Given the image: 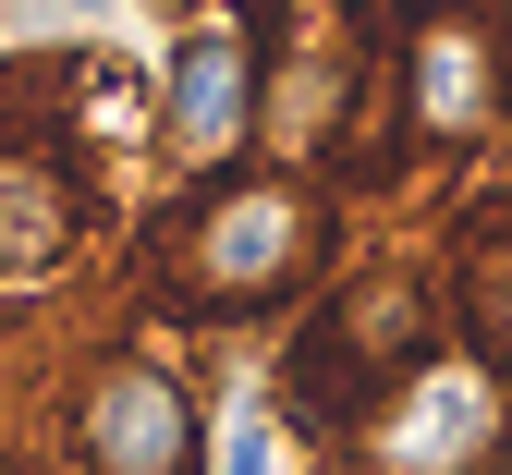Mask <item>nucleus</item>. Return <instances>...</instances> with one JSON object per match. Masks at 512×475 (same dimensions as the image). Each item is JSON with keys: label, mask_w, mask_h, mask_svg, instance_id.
I'll list each match as a JSON object with an SVG mask.
<instances>
[{"label": "nucleus", "mask_w": 512, "mask_h": 475, "mask_svg": "<svg viewBox=\"0 0 512 475\" xmlns=\"http://www.w3.org/2000/svg\"><path fill=\"white\" fill-rule=\"evenodd\" d=\"M317 268V195L293 171H232L159 220V293L183 317H256Z\"/></svg>", "instance_id": "obj_1"}, {"label": "nucleus", "mask_w": 512, "mask_h": 475, "mask_svg": "<svg viewBox=\"0 0 512 475\" xmlns=\"http://www.w3.org/2000/svg\"><path fill=\"white\" fill-rule=\"evenodd\" d=\"M500 451V378L464 354V366H439L415 354L391 390H378V415H366V463L378 475H476Z\"/></svg>", "instance_id": "obj_2"}, {"label": "nucleus", "mask_w": 512, "mask_h": 475, "mask_svg": "<svg viewBox=\"0 0 512 475\" xmlns=\"http://www.w3.org/2000/svg\"><path fill=\"white\" fill-rule=\"evenodd\" d=\"M74 451H86V475H196L208 427L159 354H98L74 390Z\"/></svg>", "instance_id": "obj_3"}, {"label": "nucleus", "mask_w": 512, "mask_h": 475, "mask_svg": "<svg viewBox=\"0 0 512 475\" xmlns=\"http://www.w3.org/2000/svg\"><path fill=\"white\" fill-rule=\"evenodd\" d=\"M500 110H512L500 25L488 13H427L403 37V122L427 134V147H476V134H500Z\"/></svg>", "instance_id": "obj_4"}, {"label": "nucleus", "mask_w": 512, "mask_h": 475, "mask_svg": "<svg viewBox=\"0 0 512 475\" xmlns=\"http://www.w3.org/2000/svg\"><path fill=\"white\" fill-rule=\"evenodd\" d=\"M427 354V293L403 281V268H378V281H354L330 317L305 329V390L317 402H366L378 378H403Z\"/></svg>", "instance_id": "obj_5"}, {"label": "nucleus", "mask_w": 512, "mask_h": 475, "mask_svg": "<svg viewBox=\"0 0 512 475\" xmlns=\"http://www.w3.org/2000/svg\"><path fill=\"white\" fill-rule=\"evenodd\" d=\"M159 134H171V159H183V171H220L244 134H256V37H244V25H220V13H208V25H183Z\"/></svg>", "instance_id": "obj_6"}, {"label": "nucleus", "mask_w": 512, "mask_h": 475, "mask_svg": "<svg viewBox=\"0 0 512 475\" xmlns=\"http://www.w3.org/2000/svg\"><path fill=\"white\" fill-rule=\"evenodd\" d=\"M74 232H86L74 171H49V159H0V281H49V268L74 256Z\"/></svg>", "instance_id": "obj_7"}, {"label": "nucleus", "mask_w": 512, "mask_h": 475, "mask_svg": "<svg viewBox=\"0 0 512 475\" xmlns=\"http://www.w3.org/2000/svg\"><path fill=\"white\" fill-rule=\"evenodd\" d=\"M452 317L488 378H512V208H476L464 220V256H452Z\"/></svg>", "instance_id": "obj_8"}, {"label": "nucleus", "mask_w": 512, "mask_h": 475, "mask_svg": "<svg viewBox=\"0 0 512 475\" xmlns=\"http://www.w3.org/2000/svg\"><path fill=\"white\" fill-rule=\"evenodd\" d=\"M220 475H293V415H281V390H232V415H220Z\"/></svg>", "instance_id": "obj_9"}]
</instances>
